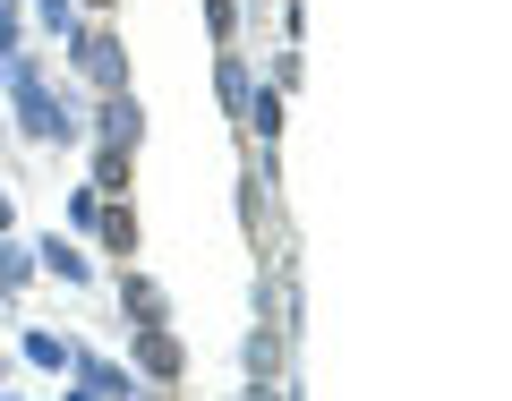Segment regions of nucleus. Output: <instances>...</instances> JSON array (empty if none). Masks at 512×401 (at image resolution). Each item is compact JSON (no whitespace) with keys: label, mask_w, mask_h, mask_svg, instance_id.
Wrapping results in <instances>:
<instances>
[{"label":"nucleus","mask_w":512,"mask_h":401,"mask_svg":"<svg viewBox=\"0 0 512 401\" xmlns=\"http://www.w3.org/2000/svg\"><path fill=\"white\" fill-rule=\"evenodd\" d=\"M86 77H103V86H111V77H120V52H111V43H103V35H94V43H86Z\"/></svg>","instance_id":"obj_1"}]
</instances>
